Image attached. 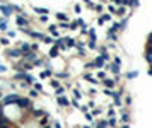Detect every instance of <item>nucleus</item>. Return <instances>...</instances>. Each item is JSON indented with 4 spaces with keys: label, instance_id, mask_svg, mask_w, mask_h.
<instances>
[{
    "label": "nucleus",
    "instance_id": "obj_1",
    "mask_svg": "<svg viewBox=\"0 0 152 128\" xmlns=\"http://www.w3.org/2000/svg\"><path fill=\"white\" fill-rule=\"evenodd\" d=\"M40 92L34 87L22 94L16 86L0 92V128H55L50 113L36 106Z\"/></svg>",
    "mask_w": 152,
    "mask_h": 128
},
{
    "label": "nucleus",
    "instance_id": "obj_2",
    "mask_svg": "<svg viewBox=\"0 0 152 128\" xmlns=\"http://www.w3.org/2000/svg\"><path fill=\"white\" fill-rule=\"evenodd\" d=\"M104 70H110L111 74H115V77H116V75H122V72H120V65H118V63H115V62H110V63H106Z\"/></svg>",
    "mask_w": 152,
    "mask_h": 128
},
{
    "label": "nucleus",
    "instance_id": "obj_3",
    "mask_svg": "<svg viewBox=\"0 0 152 128\" xmlns=\"http://www.w3.org/2000/svg\"><path fill=\"white\" fill-rule=\"evenodd\" d=\"M120 123L125 125V123H130V111L127 108H122L120 109Z\"/></svg>",
    "mask_w": 152,
    "mask_h": 128
},
{
    "label": "nucleus",
    "instance_id": "obj_4",
    "mask_svg": "<svg viewBox=\"0 0 152 128\" xmlns=\"http://www.w3.org/2000/svg\"><path fill=\"white\" fill-rule=\"evenodd\" d=\"M111 16H113V14H101V16H99V19H98V24L103 26V24H106V22H111V21H113Z\"/></svg>",
    "mask_w": 152,
    "mask_h": 128
},
{
    "label": "nucleus",
    "instance_id": "obj_5",
    "mask_svg": "<svg viewBox=\"0 0 152 128\" xmlns=\"http://www.w3.org/2000/svg\"><path fill=\"white\" fill-rule=\"evenodd\" d=\"M92 128H110V123L108 120H98L92 123Z\"/></svg>",
    "mask_w": 152,
    "mask_h": 128
},
{
    "label": "nucleus",
    "instance_id": "obj_6",
    "mask_svg": "<svg viewBox=\"0 0 152 128\" xmlns=\"http://www.w3.org/2000/svg\"><path fill=\"white\" fill-rule=\"evenodd\" d=\"M103 86L108 89H115V86H116V79H111V77H106V79L103 80Z\"/></svg>",
    "mask_w": 152,
    "mask_h": 128
},
{
    "label": "nucleus",
    "instance_id": "obj_7",
    "mask_svg": "<svg viewBox=\"0 0 152 128\" xmlns=\"http://www.w3.org/2000/svg\"><path fill=\"white\" fill-rule=\"evenodd\" d=\"M94 65H96V69H104V67H106V62H104V58L99 55V57H96V60H94Z\"/></svg>",
    "mask_w": 152,
    "mask_h": 128
},
{
    "label": "nucleus",
    "instance_id": "obj_8",
    "mask_svg": "<svg viewBox=\"0 0 152 128\" xmlns=\"http://www.w3.org/2000/svg\"><path fill=\"white\" fill-rule=\"evenodd\" d=\"M116 16H120V17H123V16H130V14H128V7H125V5H118Z\"/></svg>",
    "mask_w": 152,
    "mask_h": 128
},
{
    "label": "nucleus",
    "instance_id": "obj_9",
    "mask_svg": "<svg viewBox=\"0 0 152 128\" xmlns=\"http://www.w3.org/2000/svg\"><path fill=\"white\" fill-rule=\"evenodd\" d=\"M106 38H108V41H118V36H116V33L115 31H111V29H108L106 31Z\"/></svg>",
    "mask_w": 152,
    "mask_h": 128
},
{
    "label": "nucleus",
    "instance_id": "obj_10",
    "mask_svg": "<svg viewBox=\"0 0 152 128\" xmlns=\"http://www.w3.org/2000/svg\"><path fill=\"white\" fill-rule=\"evenodd\" d=\"M103 92H104V96H108L110 99H113L115 96H116V92H118V91H115V89H108V87H104V91H103Z\"/></svg>",
    "mask_w": 152,
    "mask_h": 128
},
{
    "label": "nucleus",
    "instance_id": "obj_11",
    "mask_svg": "<svg viewBox=\"0 0 152 128\" xmlns=\"http://www.w3.org/2000/svg\"><path fill=\"white\" fill-rule=\"evenodd\" d=\"M106 115H108V118H111V116H116V106L110 104V108H108V111H106Z\"/></svg>",
    "mask_w": 152,
    "mask_h": 128
},
{
    "label": "nucleus",
    "instance_id": "obj_12",
    "mask_svg": "<svg viewBox=\"0 0 152 128\" xmlns=\"http://www.w3.org/2000/svg\"><path fill=\"white\" fill-rule=\"evenodd\" d=\"M108 123H110V128H116L118 127V118L111 116V118H108Z\"/></svg>",
    "mask_w": 152,
    "mask_h": 128
},
{
    "label": "nucleus",
    "instance_id": "obj_13",
    "mask_svg": "<svg viewBox=\"0 0 152 128\" xmlns=\"http://www.w3.org/2000/svg\"><path fill=\"white\" fill-rule=\"evenodd\" d=\"M108 14H116V10H118V5L116 4H108Z\"/></svg>",
    "mask_w": 152,
    "mask_h": 128
},
{
    "label": "nucleus",
    "instance_id": "obj_14",
    "mask_svg": "<svg viewBox=\"0 0 152 128\" xmlns=\"http://www.w3.org/2000/svg\"><path fill=\"white\" fill-rule=\"evenodd\" d=\"M137 75H139V72H135V70H132V72H127V74H125V77H127L128 80L137 79Z\"/></svg>",
    "mask_w": 152,
    "mask_h": 128
},
{
    "label": "nucleus",
    "instance_id": "obj_15",
    "mask_svg": "<svg viewBox=\"0 0 152 128\" xmlns=\"http://www.w3.org/2000/svg\"><path fill=\"white\" fill-rule=\"evenodd\" d=\"M145 60L152 65V48H147V51H145Z\"/></svg>",
    "mask_w": 152,
    "mask_h": 128
},
{
    "label": "nucleus",
    "instance_id": "obj_16",
    "mask_svg": "<svg viewBox=\"0 0 152 128\" xmlns=\"http://www.w3.org/2000/svg\"><path fill=\"white\" fill-rule=\"evenodd\" d=\"M96 77H98L99 80H104L108 75H106V72H104V70H99V72H96Z\"/></svg>",
    "mask_w": 152,
    "mask_h": 128
},
{
    "label": "nucleus",
    "instance_id": "obj_17",
    "mask_svg": "<svg viewBox=\"0 0 152 128\" xmlns=\"http://www.w3.org/2000/svg\"><path fill=\"white\" fill-rule=\"evenodd\" d=\"M87 46H89L91 50H98V48H99V46H98V43H96L94 40H89V41H87Z\"/></svg>",
    "mask_w": 152,
    "mask_h": 128
},
{
    "label": "nucleus",
    "instance_id": "obj_18",
    "mask_svg": "<svg viewBox=\"0 0 152 128\" xmlns=\"http://www.w3.org/2000/svg\"><path fill=\"white\" fill-rule=\"evenodd\" d=\"M94 10H96L98 14H103V10H104V7H103V4H96V7H94Z\"/></svg>",
    "mask_w": 152,
    "mask_h": 128
},
{
    "label": "nucleus",
    "instance_id": "obj_19",
    "mask_svg": "<svg viewBox=\"0 0 152 128\" xmlns=\"http://www.w3.org/2000/svg\"><path fill=\"white\" fill-rule=\"evenodd\" d=\"M89 38L96 41V38H98V34H96V29H92V28L89 29Z\"/></svg>",
    "mask_w": 152,
    "mask_h": 128
},
{
    "label": "nucleus",
    "instance_id": "obj_20",
    "mask_svg": "<svg viewBox=\"0 0 152 128\" xmlns=\"http://www.w3.org/2000/svg\"><path fill=\"white\" fill-rule=\"evenodd\" d=\"M139 4H140L139 0H132V4H130V9H137V7H139Z\"/></svg>",
    "mask_w": 152,
    "mask_h": 128
},
{
    "label": "nucleus",
    "instance_id": "obj_21",
    "mask_svg": "<svg viewBox=\"0 0 152 128\" xmlns=\"http://www.w3.org/2000/svg\"><path fill=\"white\" fill-rule=\"evenodd\" d=\"M125 104H127V106L132 104V98H130V96H125Z\"/></svg>",
    "mask_w": 152,
    "mask_h": 128
},
{
    "label": "nucleus",
    "instance_id": "obj_22",
    "mask_svg": "<svg viewBox=\"0 0 152 128\" xmlns=\"http://www.w3.org/2000/svg\"><path fill=\"white\" fill-rule=\"evenodd\" d=\"M113 62L118 63V65H122V58H120V57H113Z\"/></svg>",
    "mask_w": 152,
    "mask_h": 128
},
{
    "label": "nucleus",
    "instance_id": "obj_23",
    "mask_svg": "<svg viewBox=\"0 0 152 128\" xmlns=\"http://www.w3.org/2000/svg\"><path fill=\"white\" fill-rule=\"evenodd\" d=\"M50 55H51V57H57V55H58V50H57V48H53V50H51V53H50Z\"/></svg>",
    "mask_w": 152,
    "mask_h": 128
},
{
    "label": "nucleus",
    "instance_id": "obj_24",
    "mask_svg": "<svg viewBox=\"0 0 152 128\" xmlns=\"http://www.w3.org/2000/svg\"><path fill=\"white\" fill-rule=\"evenodd\" d=\"M81 10H82V7H81V5H79V4H77V5H75V12H77V14H79V12H81Z\"/></svg>",
    "mask_w": 152,
    "mask_h": 128
},
{
    "label": "nucleus",
    "instance_id": "obj_25",
    "mask_svg": "<svg viewBox=\"0 0 152 128\" xmlns=\"http://www.w3.org/2000/svg\"><path fill=\"white\" fill-rule=\"evenodd\" d=\"M120 128H130V123H125V125H122Z\"/></svg>",
    "mask_w": 152,
    "mask_h": 128
},
{
    "label": "nucleus",
    "instance_id": "obj_26",
    "mask_svg": "<svg viewBox=\"0 0 152 128\" xmlns=\"http://www.w3.org/2000/svg\"><path fill=\"white\" fill-rule=\"evenodd\" d=\"M111 4H116V5H120V0H110Z\"/></svg>",
    "mask_w": 152,
    "mask_h": 128
},
{
    "label": "nucleus",
    "instance_id": "obj_27",
    "mask_svg": "<svg viewBox=\"0 0 152 128\" xmlns=\"http://www.w3.org/2000/svg\"><path fill=\"white\" fill-rule=\"evenodd\" d=\"M147 74H149V75H152V65H151V69L147 70Z\"/></svg>",
    "mask_w": 152,
    "mask_h": 128
},
{
    "label": "nucleus",
    "instance_id": "obj_28",
    "mask_svg": "<svg viewBox=\"0 0 152 128\" xmlns=\"http://www.w3.org/2000/svg\"><path fill=\"white\" fill-rule=\"evenodd\" d=\"M82 128H92V127H89V125H84V127H82Z\"/></svg>",
    "mask_w": 152,
    "mask_h": 128
}]
</instances>
